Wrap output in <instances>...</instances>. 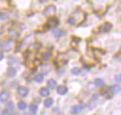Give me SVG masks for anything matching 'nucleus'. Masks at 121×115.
I'll use <instances>...</instances> for the list:
<instances>
[{"mask_svg": "<svg viewBox=\"0 0 121 115\" xmlns=\"http://www.w3.org/2000/svg\"><path fill=\"white\" fill-rule=\"evenodd\" d=\"M56 10H57V8L54 5H49L43 9V15L44 16H51L56 12Z\"/></svg>", "mask_w": 121, "mask_h": 115, "instance_id": "obj_1", "label": "nucleus"}, {"mask_svg": "<svg viewBox=\"0 0 121 115\" xmlns=\"http://www.w3.org/2000/svg\"><path fill=\"white\" fill-rule=\"evenodd\" d=\"M9 96H10V95H9V91H7V90L1 91V92H0V102H2V103L7 102V101L9 100Z\"/></svg>", "mask_w": 121, "mask_h": 115, "instance_id": "obj_2", "label": "nucleus"}, {"mask_svg": "<svg viewBox=\"0 0 121 115\" xmlns=\"http://www.w3.org/2000/svg\"><path fill=\"white\" fill-rule=\"evenodd\" d=\"M17 92H18V94H19L20 96H26L27 93H28V89H27L26 87L21 86V87H19V88L17 89Z\"/></svg>", "mask_w": 121, "mask_h": 115, "instance_id": "obj_3", "label": "nucleus"}, {"mask_svg": "<svg viewBox=\"0 0 121 115\" xmlns=\"http://www.w3.org/2000/svg\"><path fill=\"white\" fill-rule=\"evenodd\" d=\"M47 26L49 27H56L58 25H59V20L57 18H50L48 21H47Z\"/></svg>", "mask_w": 121, "mask_h": 115, "instance_id": "obj_4", "label": "nucleus"}, {"mask_svg": "<svg viewBox=\"0 0 121 115\" xmlns=\"http://www.w3.org/2000/svg\"><path fill=\"white\" fill-rule=\"evenodd\" d=\"M111 28H112V25L110 23H106V24H104L100 26L99 31L100 32H108V31L111 30Z\"/></svg>", "mask_w": 121, "mask_h": 115, "instance_id": "obj_5", "label": "nucleus"}, {"mask_svg": "<svg viewBox=\"0 0 121 115\" xmlns=\"http://www.w3.org/2000/svg\"><path fill=\"white\" fill-rule=\"evenodd\" d=\"M84 108V105L83 104H78V105H76L72 107V110L74 113H79L81 112V110H83Z\"/></svg>", "mask_w": 121, "mask_h": 115, "instance_id": "obj_6", "label": "nucleus"}, {"mask_svg": "<svg viewBox=\"0 0 121 115\" xmlns=\"http://www.w3.org/2000/svg\"><path fill=\"white\" fill-rule=\"evenodd\" d=\"M57 92H58L59 94H60V95H64V94H66V92H67V88H66L65 86H63V85L59 86V87L57 88Z\"/></svg>", "mask_w": 121, "mask_h": 115, "instance_id": "obj_7", "label": "nucleus"}, {"mask_svg": "<svg viewBox=\"0 0 121 115\" xmlns=\"http://www.w3.org/2000/svg\"><path fill=\"white\" fill-rule=\"evenodd\" d=\"M7 74H8L9 76L12 77V76H15V75H16L17 71H16V69L13 68V67H9V68H8V71H7Z\"/></svg>", "mask_w": 121, "mask_h": 115, "instance_id": "obj_8", "label": "nucleus"}, {"mask_svg": "<svg viewBox=\"0 0 121 115\" xmlns=\"http://www.w3.org/2000/svg\"><path fill=\"white\" fill-rule=\"evenodd\" d=\"M53 103H54V100H53V98H50V97H48V98H46L45 100H44V102H43V104H44V107H51L52 106H53Z\"/></svg>", "mask_w": 121, "mask_h": 115, "instance_id": "obj_9", "label": "nucleus"}, {"mask_svg": "<svg viewBox=\"0 0 121 115\" xmlns=\"http://www.w3.org/2000/svg\"><path fill=\"white\" fill-rule=\"evenodd\" d=\"M40 95L41 96H43V97H47L48 95H49V90H48V88H42L41 90H40Z\"/></svg>", "mask_w": 121, "mask_h": 115, "instance_id": "obj_10", "label": "nucleus"}, {"mask_svg": "<svg viewBox=\"0 0 121 115\" xmlns=\"http://www.w3.org/2000/svg\"><path fill=\"white\" fill-rule=\"evenodd\" d=\"M57 87V82H56V80H54V79H49L48 81H47V88H49V89H55Z\"/></svg>", "mask_w": 121, "mask_h": 115, "instance_id": "obj_11", "label": "nucleus"}, {"mask_svg": "<svg viewBox=\"0 0 121 115\" xmlns=\"http://www.w3.org/2000/svg\"><path fill=\"white\" fill-rule=\"evenodd\" d=\"M34 80L38 83H42L43 81V74H37L34 76Z\"/></svg>", "mask_w": 121, "mask_h": 115, "instance_id": "obj_12", "label": "nucleus"}, {"mask_svg": "<svg viewBox=\"0 0 121 115\" xmlns=\"http://www.w3.org/2000/svg\"><path fill=\"white\" fill-rule=\"evenodd\" d=\"M8 62L10 64V65H13V64H15V63H17V62H19V59L18 58H15L14 57H9V59H8Z\"/></svg>", "mask_w": 121, "mask_h": 115, "instance_id": "obj_13", "label": "nucleus"}, {"mask_svg": "<svg viewBox=\"0 0 121 115\" xmlns=\"http://www.w3.org/2000/svg\"><path fill=\"white\" fill-rule=\"evenodd\" d=\"M18 108H19L20 110H25V109L26 108V103L24 102V101H20V102L18 103Z\"/></svg>", "mask_w": 121, "mask_h": 115, "instance_id": "obj_14", "label": "nucleus"}, {"mask_svg": "<svg viewBox=\"0 0 121 115\" xmlns=\"http://www.w3.org/2000/svg\"><path fill=\"white\" fill-rule=\"evenodd\" d=\"M50 57H51V55H50L49 52H45V53H43V54H42V59L44 60V61L48 60V59L50 58Z\"/></svg>", "mask_w": 121, "mask_h": 115, "instance_id": "obj_15", "label": "nucleus"}, {"mask_svg": "<svg viewBox=\"0 0 121 115\" xmlns=\"http://www.w3.org/2000/svg\"><path fill=\"white\" fill-rule=\"evenodd\" d=\"M29 110H30L31 113H36L37 110H38V106L35 105V104H31L29 106Z\"/></svg>", "mask_w": 121, "mask_h": 115, "instance_id": "obj_16", "label": "nucleus"}, {"mask_svg": "<svg viewBox=\"0 0 121 115\" xmlns=\"http://www.w3.org/2000/svg\"><path fill=\"white\" fill-rule=\"evenodd\" d=\"M52 33H53V35H54L55 37H60V34H61V31H60V29H59V28L55 27V28L53 29Z\"/></svg>", "mask_w": 121, "mask_h": 115, "instance_id": "obj_17", "label": "nucleus"}, {"mask_svg": "<svg viewBox=\"0 0 121 115\" xmlns=\"http://www.w3.org/2000/svg\"><path fill=\"white\" fill-rule=\"evenodd\" d=\"M71 72H72V74H73L78 75V74H80L81 69H80V68H78V67H76V68H73Z\"/></svg>", "mask_w": 121, "mask_h": 115, "instance_id": "obj_18", "label": "nucleus"}, {"mask_svg": "<svg viewBox=\"0 0 121 115\" xmlns=\"http://www.w3.org/2000/svg\"><path fill=\"white\" fill-rule=\"evenodd\" d=\"M8 19V14L6 12H0V20L5 21Z\"/></svg>", "mask_w": 121, "mask_h": 115, "instance_id": "obj_19", "label": "nucleus"}, {"mask_svg": "<svg viewBox=\"0 0 121 115\" xmlns=\"http://www.w3.org/2000/svg\"><path fill=\"white\" fill-rule=\"evenodd\" d=\"M95 83V85H96V86H102V85L104 84V81H103L101 78H96Z\"/></svg>", "mask_w": 121, "mask_h": 115, "instance_id": "obj_20", "label": "nucleus"}, {"mask_svg": "<svg viewBox=\"0 0 121 115\" xmlns=\"http://www.w3.org/2000/svg\"><path fill=\"white\" fill-rule=\"evenodd\" d=\"M112 92H118V91L121 90V88L118 85H115V86L112 87Z\"/></svg>", "mask_w": 121, "mask_h": 115, "instance_id": "obj_21", "label": "nucleus"}, {"mask_svg": "<svg viewBox=\"0 0 121 115\" xmlns=\"http://www.w3.org/2000/svg\"><path fill=\"white\" fill-rule=\"evenodd\" d=\"M6 109L9 112L11 110H13V104L12 103H8V105L6 106Z\"/></svg>", "mask_w": 121, "mask_h": 115, "instance_id": "obj_22", "label": "nucleus"}, {"mask_svg": "<svg viewBox=\"0 0 121 115\" xmlns=\"http://www.w3.org/2000/svg\"><path fill=\"white\" fill-rule=\"evenodd\" d=\"M115 81L116 82H121V74L115 76Z\"/></svg>", "mask_w": 121, "mask_h": 115, "instance_id": "obj_23", "label": "nucleus"}, {"mask_svg": "<svg viewBox=\"0 0 121 115\" xmlns=\"http://www.w3.org/2000/svg\"><path fill=\"white\" fill-rule=\"evenodd\" d=\"M2 115H9V113L8 110H4V111L2 112Z\"/></svg>", "mask_w": 121, "mask_h": 115, "instance_id": "obj_24", "label": "nucleus"}, {"mask_svg": "<svg viewBox=\"0 0 121 115\" xmlns=\"http://www.w3.org/2000/svg\"><path fill=\"white\" fill-rule=\"evenodd\" d=\"M3 57H4V54H3V51L2 50H0V60L3 58Z\"/></svg>", "mask_w": 121, "mask_h": 115, "instance_id": "obj_25", "label": "nucleus"}, {"mask_svg": "<svg viewBox=\"0 0 121 115\" xmlns=\"http://www.w3.org/2000/svg\"><path fill=\"white\" fill-rule=\"evenodd\" d=\"M58 110H59V108H58V107H56V108L54 109V112H55V113H58Z\"/></svg>", "mask_w": 121, "mask_h": 115, "instance_id": "obj_26", "label": "nucleus"}, {"mask_svg": "<svg viewBox=\"0 0 121 115\" xmlns=\"http://www.w3.org/2000/svg\"><path fill=\"white\" fill-rule=\"evenodd\" d=\"M9 115H15V114H9Z\"/></svg>", "mask_w": 121, "mask_h": 115, "instance_id": "obj_27", "label": "nucleus"}]
</instances>
